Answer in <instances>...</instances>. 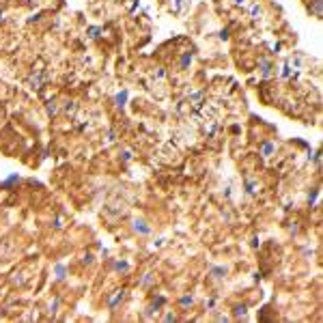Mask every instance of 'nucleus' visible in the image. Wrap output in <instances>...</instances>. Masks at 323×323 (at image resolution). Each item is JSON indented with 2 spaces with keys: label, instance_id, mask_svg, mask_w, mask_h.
I'll list each match as a JSON object with an SVG mask.
<instances>
[{
  "label": "nucleus",
  "instance_id": "nucleus-1",
  "mask_svg": "<svg viewBox=\"0 0 323 323\" xmlns=\"http://www.w3.org/2000/svg\"><path fill=\"white\" fill-rule=\"evenodd\" d=\"M142 224H144V222H142V220H136V222H134V226H136V231H140V233H149V229H146V226H142Z\"/></svg>",
  "mask_w": 323,
  "mask_h": 323
}]
</instances>
